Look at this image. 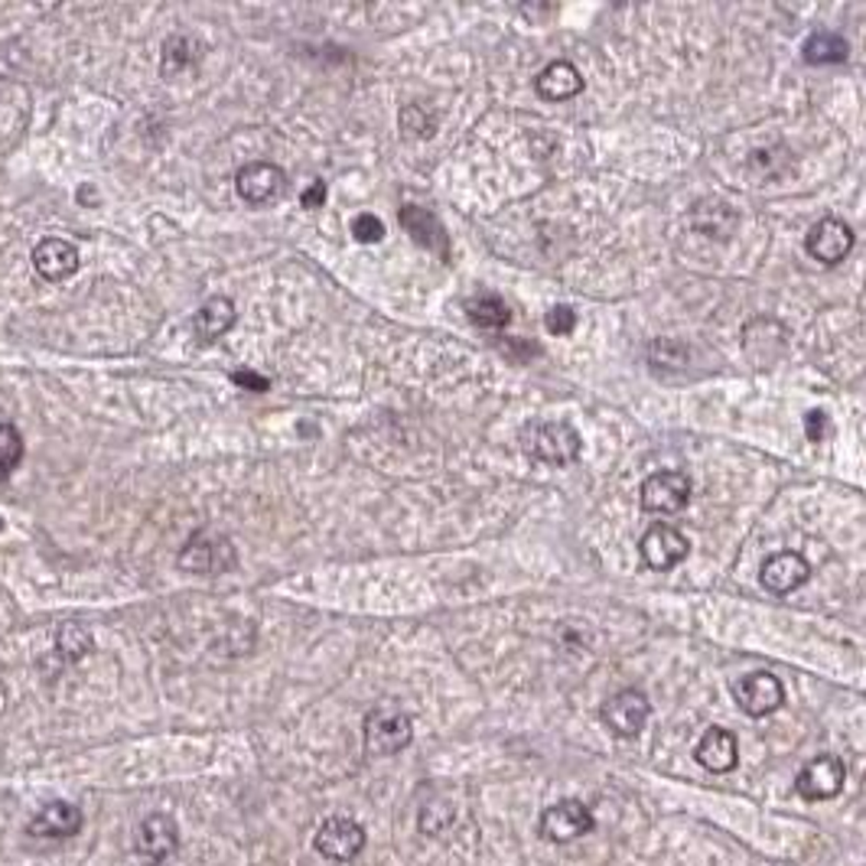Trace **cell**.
<instances>
[{
  "label": "cell",
  "mask_w": 866,
  "mask_h": 866,
  "mask_svg": "<svg viewBox=\"0 0 866 866\" xmlns=\"http://www.w3.org/2000/svg\"><path fill=\"white\" fill-rule=\"evenodd\" d=\"M521 450L548 466H571L580 460L583 440L567 420H535L521 427Z\"/></svg>",
  "instance_id": "obj_1"
},
{
  "label": "cell",
  "mask_w": 866,
  "mask_h": 866,
  "mask_svg": "<svg viewBox=\"0 0 866 866\" xmlns=\"http://www.w3.org/2000/svg\"><path fill=\"white\" fill-rule=\"evenodd\" d=\"M362 740H365L369 756H394L414 740V723L407 713H401L394 707H379L365 717Z\"/></svg>",
  "instance_id": "obj_2"
},
{
  "label": "cell",
  "mask_w": 866,
  "mask_h": 866,
  "mask_svg": "<svg viewBox=\"0 0 866 866\" xmlns=\"http://www.w3.org/2000/svg\"><path fill=\"white\" fill-rule=\"evenodd\" d=\"M365 828L356 821V818H342V814H336V818H326L323 824H319V831H316V851L326 857V861H333V864H349V861H356L362 851H365Z\"/></svg>",
  "instance_id": "obj_3"
},
{
  "label": "cell",
  "mask_w": 866,
  "mask_h": 866,
  "mask_svg": "<svg viewBox=\"0 0 866 866\" xmlns=\"http://www.w3.org/2000/svg\"><path fill=\"white\" fill-rule=\"evenodd\" d=\"M183 571L199 574V577H215L222 571H228L235 564V548L222 538V535H212V531H195L193 538L187 541L180 561H177Z\"/></svg>",
  "instance_id": "obj_4"
},
{
  "label": "cell",
  "mask_w": 866,
  "mask_h": 866,
  "mask_svg": "<svg viewBox=\"0 0 866 866\" xmlns=\"http://www.w3.org/2000/svg\"><path fill=\"white\" fill-rule=\"evenodd\" d=\"M649 713H652V704L642 690L636 687H626L619 694H612L606 704H603V723L619 736V740H636L645 723H649Z\"/></svg>",
  "instance_id": "obj_5"
},
{
  "label": "cell",
  "mask_w": 866,
  "mask_h": 866,
  "mask_svg": "<svg viewBox=\"0 0 866 866\" xmlns=\"http://www.w3.org/2000/svg\"><path fill=\"white\" fill-rule=\"evenodd\" d=\"M541 837L551 841V844H571V841H580L593 831V814L583 801H558L551 805L544 814H541V824H538Z\"/></svg>",
  "instance_id": "obj_6"
},
{
  "label": "cell",
  "mask_w": 866,
  "mask_h": 866,
  "mask_svg": "<svg viewBox=\"0 0 866 866\" xmlns=\"http://www.w3.org/2000/svg\"><path fill=\"white\" fill-rule=\"evenodd\" d=\"M844 781H847V766L837 756H818L798 772L795 791L805 801H831L844 791Z\"/></svg>",
  "instance_id": "obj_7"
},
{
  "label": "cell",
  "mask_w": 866,
  "mask_h": 866,
  "mask_svg": "<svg viewBox=\"0 0 866 866\" xmlns=\"http://www.w3.org/2000/svg\"><path fill=\"white\" fill-rule=\"evenodd\" d=\"M639 502L652 515H677L690 502V480L684 473H677V470L652 473L649 480L642 482Z\"/></svg>",
  "instance_id": "obj_8"
},
{
  "label": "cell",
  "mask_w": 866,
  "mask_h": 866,
  "mask_svg": "<svg viewBox=\"0 0 866 866\" xmlns=\"http://www.w3.org/2000/svg\"><path fill=\"white\" fill-rule=\"evenodd\" d=\"M235 190L238 195L248 202V205H268V202H278L284 190H288V173L278 167V164H268V160H255V164H245L235 177Z\"/></svg>",
  "instance_id": "obj_9"
},
{
  "label": "cell",
  "mask_w": 866,
  "mask_h": 866,
  "mask_svg": "<svg viewBox=\"0 0 866 866\" xmlns=\"http://www.w3.org/2000/svg\"><path fill=\"white\" fill-rule=\"evenodd\" d=\"M733 697H736V704H740V710H743L746 717L760 720V717L775 713V710L785 704V687H781V681H778L775 674L753 672L736 681Z\"/></svg>",
  "instance_id": "obj_10"
},
{
  "label": "cell",
  "mask_w": 866,
  "mask_h": 866,
  "mask_svg": "<svg viewBox=\"0 0 866 866\" xmlns=\"http://www.w3.org/2000/svg\"><path fill=\"white\" fill-rule=\"evenodd\" d=\"M134 851L147 861V864H164L170 861L177 851H180V828L170 814L157 811V814H147L137 828V841H134Z\"/></svg>",
  "instance_id": "obj_11"
},
{
  "label": "cell",
  "mask_w": 866,
  "mask_h": 866,
  "mask_svg": "<svg viewBox=\"0 0 866 866\" xmlns=\"http://www.w3.org/2000/svg\"><path fill=\"white\" fill-rule=\"evenodd\" d=\"M805 248H808V255H811L814 261H821V265H841V261L851 255V248H854V232H851V225L841 222V218H821V222L808 232Z\"/></svg>",
  "instance_id": "obj_12"
},
{
  "label": "cell",
  "mask_w": 866,
  "mask_h": 866,
  "mask_svg": "<svg viewBox=\"0 0 866 866\" xmlns=\"http://www.w3.org/2000/svg\"><path fill=\"white\" fill-rule=\"evenodd\" d=\"M82 824L86 821H82V811L76 805L49 801L30 818L26 831H30V837H40V841H69L82 831Z\"/></svg>",
  "instance_id": "obj_13"
},
{
  "label": "cell",
  "mask_w": 866,
  "mask_h": 866,
  "mask_svg": "<svg viewBox=\"0 0 866 866\" xmlns=\"http://www.w3.org/2000/svg\"><path fill=\"white\" fill-rule=\"evenodd\" d=\"M639 551H642V561H645L652 571H672V567H677V564L687 558L690 544H687V538H684L681 531H674L672 525H652V528L642 535Z\"/></svg>",
  "instance_id": "obj_14"
},
{
  "label": "cell",
  "mask_w": 866,
  "mask_h": 866,
  "mask_svg": "<svg viewBox=\"0 0 866 866\" xmlns=\"http://www.w3.org/2000/svg\"><path fill=\"white\" fill-rule=\"evenodd\" d=\"M79 248L66 238H43L36 248H33V268L43 281L49 284H59V281H69L76 271H79Z\"/></svg>",
  "instance_id": "obj_15"
},
{
  "label": "cell",
  "mask_w": 866,
  "mask_h": 866,
  "mask_svg": "<svg viewBox=\"0 0 866 866\" xmlns=\"http://www.w3.org/2000/svg\"><path fill=\"white\" fill-rule=\"evenodd\" d=\"M811 577V564L798 554V551H781V554H772L769 561L763 564V586L775 593V596H785L798 586H805Z\"/></svg>",
  "instance_id": "obj_16"
},
{
  "label": "cell",
  "mask_w": 866,
  "mask_h": 866,
  "mask_svg": "<svg viewBox=\"0 0 866 866\" xmlns=\"http://www.w3.org/2000/svg\"><path fill=\"white\" fill-rule=\"evenodd\" d=\"M694 760L707 772L727 775V772L736 769V763H740V743H736V736H733L730 730L710 727V730L700 736V743H697V750H694Z\"/></svg>",
  "instance_id": "obj_17"
},
{
  "label": "cell",
  "mask_w": 866,
  "mask_h": 866,
  "mask_svg": "<svg viewBox=\"0 0 866 866\" xmlns=\"http://www.w3.org/2000/svg\"><path fill=\"white\" fill-rule=\"evenodd\" d=\"M690 228L694 232H700V235H707V238H720V241H727L733 232H736V212L727 205V202H720V199H704V202H697L694 209H690Z\"/></svg>",
  "instance_id": "obj_18"
},
{
  "label": "cell",
  "mask_w": 866,
  "mask_h": 866,
  "mask_svg": "<svg viewBox=\"0 0 866 866\" xmlns=\"http://www.w3.org/2000/svg\"><path fill=\"white\" fill-rule=\"evenodd\" d=\"M235 326V303L228 296H212L193 316V333L199 342H215Z\"/></svg>",
  "instance_id": "obj_19"
},
{
  "label": "cell",
  "mask_w": 866,
  "mask_h": 866,
  "mask_svg": "<svg viewBox=\"0 0 866 866\" xmlns=\"http://www.w3.org/2000/svg\"><path fill=\"white\" fill-rule=\"evenodd\" d=\"M535 89L538 95L548 98V101H567V98H577L583 92V76L574 63H551L548 69L538 72L535 79Z\"/></svg>",
  "instance_id": "obj_20"
},
{
  "label": "cell",
  "mask_w": 866,
  "mask_h": 866,
  "mask_svg": "<svg viewBox=\"0 0 866 866\" xmlns=\"http://www.w3.org/2000/svg\"><path fill=\"white\" fill-rule=\"evenodd\" d=\"M401 225L417 245H424L430 251H440L447 258V232L437 222V215H430L427 209H417V205H404L401 209Z\"/></svg>",
  "instance_id": "obj_21"
},
{
  "label": "cell",
  "mask_w": 866,
  "mask_h": 866,
  "mask_svg": "<svg viewBox=\"0 0 866 866\" xmlns=\"http://www.w3.org/2000/svg\"><path fill=\"white\" fill-rule=\"evenodd\" d=\"M801 53H805V63H811V66H837V63L847 59V40L837 36V33L821 30V33H811L805 40Z\"/></svg>",
  "instance_id": "obj_22"
},
{
  "label": "cell",
  "mask_w": 866,
  "mask_h": 866,
  "mask_svg": "<svg viewBox=\"0 0 866 866\" xmlns=\"http://www.w3.org/2000/svg\"><path fill=\"white\" fill-rule=\"evenodd\" d=\"M466 313H470V319H473L480 329H502V326H508V319H511L505 300L495 296V293L473 296V300L466 303Z\"/></svg>",
  "instance_id": "obj_23"
},
{
  "label": "cell",
  "mask_w": 866,
  "mask_h": 866,
  "mask_svg": "<svg viewBox=\"0 0 866 866\" xmlns=\"http://www.w3.org/2000/svg\"><path fill=\"white\" fill-rule=\"evenodd\" d=\"M195 59H199V53H195V43L190 36H173V40H167V46H164V76H180V72H187Z\"/></svg>",
  "instance_id": "obj_24"
},
{
  "label": "cell",
  "mask_w": 866,
  "mask_h": 866,
  "mask_svg": "<svg viewBox=\"0 0 866 866\" xmlns=\"http://www.w3.org/2000/svg\"><path fill=\"white\" fill-rule=\"evenodd\" d=\"M23 460V437L13 424H0V482L10 480V473Z\"/></svg>",
  "instance_id": "obj_25"
},
{
  "label": "cell",
  "mask_w": 866,
  "mask_h": 866,
  "mask_svg": "<svg viewBox=\"0 0 866 866\" xmlns=\"http://www.w3.org/2000/svg\"><path fill=\"white\" fill-rule=\"evenodd\" d=\"M59 652L66 655V662H79V659H86L92 652V636L82 626H63Z\"/></svg>",
  "instance_id": "obj_26"
},
{
  "label": "cell",
  "mask_w": 866,
  "mask_h": 866,
  "mask_svg": "<svg viewBox=\"0 0 866 866\" xmlns=\"http://www.w3.org/2000/svg\"><path fill=\"white\" fill-rule=\"evenodd\" d=\"M352 235H356V241H362V245H375V241L385 238V222H382L379 215H372V212H362V215H356V222H352Z\"/></svg>",
  "instance_id": "obj_27"
},
{
  "label": "cell",
  "mask_w": 866,
  "mask_h": 866,
  "mask_svg": "<svg viewBox=\"0 0 866 866\" xmlns=\"http://www.w3.org/2000/svg\"><path fill=\"white\" fill-rule=\"evenodd\" d=\"M401 131H407L410 137H430V134H434V121H427L424 108L407 104V108L401 111Z\"/></svg>",
  "instance_id": "obj_28"
},
{
  "label": "cell",
  "mask_w": 866,
  "mask_h": 866,
  "mask_svg": "<svg viewBox=\"0 0 866 866\" xmlns=\"http://www.w3.org/2000/svg\"><path fill=\"white\" fill-rule=\"evenodd\" d=\"M652 362L655 365H684L687 362V349L677 342V339H659L652 342Z\"/></svg>",
  "instance_id": "obj_29"
},
{
  "label": "cell",
  "mask_w": 866,
  "mask_h": 866,
  "mask_svg": "<svg viewBox=\"0 0 866 866\" xmlns=\"http://www.w3.org/2000/svg\"><path fill=\"white\" fill-rule=\"evenodd\" d=\"M548 333H554V336H571L574 333V326H577V313L571 310V306H554L551 313H548Z\"/></svg>",
  "instance_id": "obj_30"
},
{
  "label": "cell",
  "mask_w": 866,
  "mask_h": 866,
  "mask_svg": "<svg viewBox=\"0 0 866 866\" xmlns=\"http://www.w3.org/2000/svg\"><path fill=\"white\" fill-rule=\"evenodd\" d=\"M232 382L238 387H245V391H255V394H265V391L271 387V382H268L265 375H258V372H251V369H245V372H232Z\"/></svg>",
  "instance_id": "obj_31"
},
{
  "label": "cell",
  "mask_w": 866,
  "mask_h": 866,
  "mask_svg": "<svg viewBox=\"0 0 866 866\" xmlns=\"http://www.w3.org/2000/svg\"><path fill=\"white\" fill-rule=\"evenodd\" d=\"M805 430H808V440L818 443V440L828 434V417H824L821 410H811V414L805 417Z\"/></svg>",
  "instance_id": "obj_32"
},
{
  "label": "cell",
  "mask_w": 866,
  "mask_h": 866,
  "mask_svg": "<svg viewBox=\"0 0 866 866\" xmlns=\"http://www.w3.org/2000/svg\"><path fill=\"white\" fill-rule=\"evenodd\" d=\"M300 202H303V209H319V205L326 202V187H323V183H313L306 193L300 195Z\"/></svg>",
  "instance_id": "obj_33"
},
{
  "label": "cell",
  "mask_w": 866,
  "mask_h": 866,
  "mask_svg": "<svg viewBox=\"0 0 866 866\" xmlns=\"http://www.w3.org/2000/svg\"><path fill=\"white\" fill-rule=\"evenodd\" d=\"M0 525H3V521H0Z\"/></svg>",
  "instance_id": "obj_34"
}]
</instances>
